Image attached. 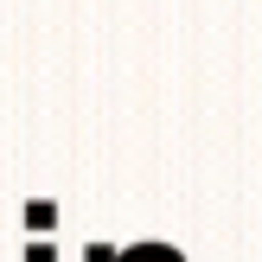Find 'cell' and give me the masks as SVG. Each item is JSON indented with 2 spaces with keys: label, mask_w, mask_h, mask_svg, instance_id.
Instances as JSON below:
<instances>
[{
  "label": "cell",
  "mask_w": 262,
  "mask_h": 262,
  "mask_svg": "<svg viewBox=\"0 0 262 262\" xmlns=\"http://www.w3.org/2000/svg\"><path fill=\"white\" fill-rule=\"evenodd\" d=\"M26 262H51V243H32V250H26Z\"/></svg>",
  "instance_id": "1"
},
{
  "label": "cell",
  "mask_w": 262,
  "mask_h": 262,
  "mask_svg": "<svg viewBox=\"0 0 262 262\" xmlns=\"http://www.w3.org/2000/svg\"><path fill=\"white\" fill-rule=\"evenodd\" d=\"M90 262H102V256H90Z\"/></svg>",
  "instance_id": "2"
}]
</instances>
